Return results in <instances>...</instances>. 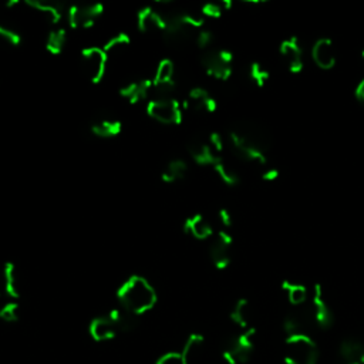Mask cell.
<instances>
[{"label": "cell", "mask_w": 364, "mask_h": 364, "mask_svg": "<svg viewBox=\"0 0 364 364\" xmlns=\"http://www.w3.org/2000/svg\"><path fill=\"white\" fill-rule=\"evenodd\" d=\"M117 298L119 306L140 316L150 312L157 303V292L153 285L142 276L134 275L119 286Z\"/></svg>", "instance_id": "obj_1"}, {"label": "cell", "mask_w": 364, "mask_h": 364, "mask_svg": "<svg viewBox=\"0 0 364 364\" xmlns=\"http://www.w3.org/2000/svg\"><path fill=\"white\" fill-rule=\"evenodd\" d=\"M229 138L233 151L239 158L256 165H265L268 161L266 153L269 150V145L258 128L251 126L238 127L231 131Z\"/></svg>", "instance_id": "obj_2"}, {"label": "cell", "mask_w": 364, "mask_h": 364, "mask_svg": "<svg viewBox=\"0 0 364 364\" xmlns=\"http://www.w3.org/2000/svg\"><path fill=\"white\" fill-rule=\"evenodd\" d=\"M319 350L313 338L306 333L289 336L286 338V364H318Z\"/></svg>", "instance_id": "obj_3"}, {"label": "cell", "mask_w": 364, "mask_h": 364, "mask_svg": "<svg viewBox=\"0 0 364 364\" xmlns=\"http://www.w3.org/2000/svg\"><path fill=\"white\" fill-rule=\"evenodd\" d=\"M255 343L256 330L253 327L247 329L231 338L222 352V356L228 364H245L251 358Z\"/></svg>", "instance_id": "obj_4"}, {"label": "cell", "mask_w": 364, "mask_h": 364, "mask_svg": "<svg viewBox=\"0 0 364 364\" xmlns=\"http://www.w3.org/2000/svg\"><path fill=\"white\" fill-rule=\"evenodd\" d=\"M233 56L227 48H211L201 57V64L208 75L216 80L227 82L232 76Z\"/></svg>", "instance_id": "obj_5"}, {"label": "cell", "mask_w": 364, "mask_h": 364, "mask_svg": "<svg viewBox=\"0 0 364 364\" xmlns=\"http://www.w3.org/2000/svg\"><path fill=\"white\" fill-rule=\"evenodd\" d=\"M147 114L157 123L178 126L182 123L184 108L175 99H154L147 104Z\"/></svg>", "instance_id": "obj_6"}, {"label": "cell", "mask_w": 364, "mask_h": 364, "mask_svg": "<svg viewBox=\"0 0 364 364\" xmlns=\"http://www.w3.org/2000/svg\"><path fill=\"white\" fill-rule=\"evenodd\" d=\"M82 64L91 83H100L107 71L108 57L103 47H88L82 52Z\"/></svg>", "instance_id": "obj_7"}, {"label": "cell", "mask_w": 364, "mask_h": 364, "mask_svg": "<svg viewBox=\"0 0 364 364\" xmlns=\"http://www.w3.org/2000/svg\"><path fill=\"white\" fill-rule=\"evenodd\" d=\"M104 13V6L102 3H91L73 6L67 12V20L70 28L76 30L91 29Z\"/></svg>", "instance_id": "obj_8"}, {"label": "cell", "mask_w": 364, "mask_h": 364, "mask_svg": "<svg viewBox=\"0 0 364 364\" xmlns=\"http://www.w3.org/2000/svg\"><path fill=\"white\" fill-rule=\"evenodd\" d=\"M232 244H233V240H232V236L228 233V231H221L212 240L209 253H211V259L216 269L224 271L229 266Z\"/></svg>", "instance_id": "obj_9"}, {"label": "cell", "mask_w": 364, "mask_h": 364, "mask_svg": "<svg viewBox=\"0 0 364 364\" xmlns=\"http://www.w3.org/2000/svg\"><path fill=\"white\" fill-rule=\"evenodd\" d=\"M313 307H312V318L318 323L322 329H329L333 322V310L330 309V305L323 294V289L320 285L314 286V294H313Z\"/></svg>", "instance_id": "obj_10"}, {"label": "cell", "mask_w": 364, "mask_h": 364, "mask_svg": "<svg viewBox=\"0 0 364 364\" xmlns=\"http://www.w3.org/2000/svg\"><path fill=\"white\" fill-rule=\"evenodd\" d=\"M182 108L192 110L195 113L211 114L216 110V102L205 88L195 87L188 93L186 100L182 103Z\"/></svg>", "instance_id": "obj_11"}, {"label": "cell", "mask_w": 364, "mask_h": 364, "mask_svg": "<svg viewBox=\"0 0 364 364\" xmlns=\"http://www.w3.org/2000/svg\"><path fill=\"white\" fill-rule=\"evenodd\" d=\"M280 56L287 66V68L298 75L303 70V52L296 37H289L280 44Z\"/></svg>", "instance_id": "obj_12"}, {"label": "cell", "mask_w": 364, "mask_h": 364, "mask_svg": "<svg viewBox=\"0 0 364 364\" xmlns=\"http://www.w3.org/2000/svg\"><path fill=\"white\" fill-rule=\"evenodd\" d=\"M154 90L153 79H141L138 82H130L119 88V94L124 100L131 104H138L147 100V97Z\"/></svg>", "instance_id": "obj_13"}, {"label": "cell", "mask_w": 364, "mask_h": 364, "mask_svg": "<svg viewBox=\"0 0 364 364\" xmlns=\"http://www.w3.org/2000/svg\"><path fill=\"white\" fill-rule=\"evenodd\" d=\"M312 59L322 70H330L336 64V48L330 39L322 37L313 44Z\"/></svg>", "instance_id": "obj_14"}, {"label": "cell", "mask_w": 364, "mask_h": 364, "mask_svg": "<svg viewBox=\"0 0 364 364\" xmlns=\"http://www.w3.org/2000/svg\"><path fill=\"white\" fill-rule=\"evenodd\" d=\"M137 24H138V30L147 35L164 33L165 30V19L162 13L157 12L151 6L144 8L138 12Z\"/></svg>", "instance_id": "obj_15"}, {"label": "cell", "mask_w": 364, "mask_h": 364, "mask_svg": "<svg viewBox=\"0 0 364 364\" xmlns=\"http://www.w3.org/2000/svg\"><path fill=\"white\" fill-rule=\"evenodd\" d=\"M188 153L189 157L200 165H211L213 166L218 161L221 160L220 154H216L209 142H205L202 140H192L188 144Z\"/></svg>", "instance_id": "obj_16"}, {"label": "cell", "mask_w": 364, "mask_h": 364, "mask_svg": "<svg viewBox=\"0 0 364 364\" xmlns=\"http://www.w3.org/2000/svg\"><path fill=\"white\" fill-rule=\"evenodd\" d=\"M88 332L95 342H108L118 333L115 325L108 318V314L107 316H100V318L93 319L90 323Z\"/></svg>", "instance_id": "obj_17"}, {"label": "cell", "mask_w": 364, "mask_h": 364, "mask_svg": "<svg viewBox=\"0 0 364 364\" xmlns=\"http://www.w3.org/2000/svg\"><path fill=\"white\" fill-rule=\"evenodd\" d=\"M91 133L99 138H113L121 133V121L115 117H97L91 126Z\"/></svg>", "instance_id": "obj_18"}, {"label": "cell", "mask_w": 364, "mask_h": 364, "mask_svg": "<svg viewBox=\"0 0 364 364\" xmlns=\"http://www.w3.org/2000/svg\"><path fill=\"white\" fill-rule=\"evenodd\" d=\"M184 231L192 238L200 239V240L209 239L213 235L212 225L205 220L202 215L189 216L184 224Z\"/></svg>", "instance_id": "obj_19"}, {"label": "cell", "mask_w": 364, "mask_h": 364, "mask_svg": "<svg viewBox=\"0 0 364 364\" xmlns=\"http://www.w3.org/2000/svg\"><path fill=\"white\" fill-rule=\"evenodd\" d=\"M24 5L52 24H57L63 17L61 8L53 3H44V2H40V0H28Z\"/></svg>", "instance_id": "obj_20"}, {"label": "cell", "mask_w": 364, "mask_h": 364, "mask_svg": "<svg viewBox=\"0 0 364 364\" xmlns=\"http://www.w3.org/2000/svg\"><path fill=\"white\" fill-rule=\"evenodd\" d=\"M342 364H364V345L354 338L345 341L341 346Z\"/></svg>", "instance_id": "obj_21"}, {"label": "cell", "mask_w": 364, "mask_h": 364, "mask_svg": "<svg viewBox=\"0 0 364 364\" xmlns=\"http://www.w3.org/2000/svg\"><path fill=\"white\" fill-rule=\"evenodd\" d=\"M108 318L115 325L118 333H128L137 326V316L124 307H114L108 312Z\"/></svg>", "instance_id": "obj_22"}, {"label": "cell", "mask_w": 364, "mask_h": 364, "mask_svg": "<svg viewBox=\"0 0 364 364\" xmlns=\"http://www.w3.org/2000/svg\"><path fill=\"white\" fill-rule=\"evenodd\" d=\"M3 289L5 294L12 299L20 298V285H19V275L16 265L13 262H8L3 268Z\"/></svg>", "instance_id": "obj_23"}, {"label": "cell", "mask_w": 364, "mask_h": 364, "mask_svg": "<svg viewBox=\"0 0 364 364\" xmlns=\"http://www.w3.org/2000/svg\"><path fill=\"white\" fill-rule=\"evenodd\" d=\"M231 319L235 325H238L240 329H251L252 323V309L247 299H240L236 302L231 312Z\"/></svg>", "instance_id": "obj_24"}, {"label": "cell", "mask_w": 364, "mask_h": 364, "mask_svg": "<svg viewBox=\"0 0 364 364\" xmlns=\"http://www.w3.org/2000/svg\"><path fill=\"white\" fill-rule=\"evenodd\" d=\"M204 347H205V338H204V336H201L198 333H192L186 338V342H185L184 349H182L181 353L185 357L186 363L191 364L192 361H195L202 354Z\"/></svg>", "instance_id": "obj_25"}, {"label": "cell", "mask_w": 364, "mask_h": 364, "mask_svg": "<svg viewBox=\"0 0 364 364\" xmlns=\"http://www.w3.org/2000/svg\"><path fill=\"white\" fill-rule=\"evenodd\" d=\"M186 171H188V164L184 160L177 158L166 164L161 178L166 184H173L182 180L186 175Z\"/></svg>", "instance_id": "obj_26"}, {"label": "cell", "mask_w": 364, "mask_h": 364, "mask_svg": "<svg viewBox=\"0 0 364 364\" xmlns=\"http://www.w3.org/2000/svg\"><path fill=\"white\" fill-rule=\"evenodd\" d=\"M282 287H283L285 292L287 294V299H289L290 305L302 306V305L306 303V300H307V289H306V286H303L300 283L285 280Z\"/></svg>", "instance_id": "obj_27"}, {"label": "cell", "mask_w": 364, "mask_h": 364, "mask_svg": "<svg viewBox=\"0 0 364 364\" xmlns=\"http://www.w3.org/2000/svg\"><path fill=\"white\" fill-rule=\"evenodd\" d=\"M67 46V32L64 29H55L47 35L46 39V48L48 53H52L55 56H59L63 53L64 47Z\"/></svg>", "instance_id": "obj_28"}, {"label": "cell", "mask_w": 364, "mask_h": 364, "mask_svg": "<svg viewBox=\"0 0 364 364\" xmlns=\"http://www.w3.org/2000/svg\"><path fill=\"white\" fill-rule=\"evenodd\" d=\"M307 322H309V319L298 312L289 313L283 320V329H285L287 337L295 336V334H302V333H305V327H306Z\"/></svg>", "instance_id": "obj_29"}, {"label": "cell", "mask_w": 364, "mask_h": 364, "mask_svg": "<svg viewBox=\"0 0 364 364\" xmlns=\"http://www.w3.org/2000/svg\"><path fill=\"white\" fill-rule=\"evenodd\" d=\"M130 43H131V39L127 33H118V35L113 36L110 40H107V43L103 47V50L106 52L107 57L115 56V55L123 53L126 48L130 46Z\"/></svg>", "instance_id": "obj_30"}, {"label": "cell", "mask_w": 364, "mask_h": 364, "mask_svg": "<svg viewBox=\"0 0 364 364\" xmlns=\"http://www.w3.org/2000/svg\"><path fill=\"white\" fill-rule=\"evenodd\" d=\"M213 169H215V173L218 174V177H220L222 180V182H225L227 185L233 186L239 182V175L236 174L235 169L231 168L222 158L213 165Z\"/></svg>", "instance_id": "obj_31"}, {"label": "cell", "mask_w": 364, "mask_h": 364, "mask_svg": "<svg viewBox=\"0 0 364 364\" xmlns=\"http://www.w3.org/2000/svg\"><path fill=\"white\" fill-rule=\"evenodd\" d=\"M249 77L255 83V86L260 88V87H265L266 83L269 82L271 73H269V70L266 68L262 63L253 61L251 64V67H249Z\"/></svg>", "instance_id": "obj_32"}, {"label": "cell", "mask_w": 364, "mask_h": 364, "mask_svg": "<svg viewBox=\"0 0 364 364\" xmlns=\"http://www.w3.org/2000/svg\"><path fill=\"white\" fill-rule=\"evenodd\" d=\"M0 319L6 323H16L20 319V307L16 302H9L0 309Z\"/></svg>", "instance_id": "obj_33"}, {"label": "cell", "mask_w": 364, "mask_h": 364, "mask_svg": "<svg viewBox=\"0 0 364 364\" xmlns=\"http://www.w3.org/2000/svg\"><path fill=\"white\" fill-rule=\"evenodd\" d=\"M0 40L6 41L10 46H19L21 43L20 35L2 21H0Z\"/></svg>", "instance_id": "obj_34"}, {"label": "cell", "mask_w": 364, "mask_h": 364, "mask_svg": "<svg viewBox=\"0 0 364 364\" xmlns=\"http://www.w3.org/2000/svg\"><path fill=\"white\" fill-rule=\"evenodd\" d=\"M155 364H188L181 352H171L161 356Z\"/></svg>", "instance_id": "obj_35"}, {"label": "cell", "mask_w": 364, "mask_h": 364, "mask_svg": "<svg viewBox=\"0 0 364 364\" xmlns=\"http://www.w3.org/2000/svg\"><path fill=\"white\" fill-rule=\"evenodd\" d=\"M222 12H224L222 5H216V3H207L201 8V16L209 17V19L221 17Z\"/></svg>", "instance_id": "obj_36"}, {"label": "cell", "mask_w": 364, "mask_h": 364, "mask_svg": "<svg viewBox=\"0 0 364 364\" xmlns=\"http://www.w3.org/2000/svg\"><path fill=\"white\" fill-rule=\"evenodd\" d=\"M195 41L200 48L204 50H211V46L213 44V35L209 30H200V33L195 36Z\"/></svg>", "instance_id": "obj_37"}, {"label": "cell", "mask_w": 364, "mask_h": 364, "mask_svg": "<svg viewBox=\"0 0 364 364\" xmlns=\"http://www.w3.org/2000/svg\"><path fill=\"white\" fill-rule=\"evenodd\" d=\"M209 145H211L212 150L216 154H220L224 150V138H222V135L218 134V133H212L209 135Z\"/></svg>", "instance_id": "obj_38"}, {"label": "cell", "mask_w": 364, "mask_h": 364, "mask_svg": "<svg viewBox=\"0 0 364 364\" xmlns=\"http://www.w3.org/2000/svg\"><path fill=\"white\" fill-rule=\"evenodd\" d=\"M220 221H221V224H222L227 229L232 227L233 220H232V215H231V212H229L228 209L222 208V209L220 211Z\"/></svg>", "instance_id": "obj_39"}, {"label": "cell", "mask_w": 364, "mask_h": 364, "mask_svg": "<svg viewBox=\"0 0 364 364\" xmlns=\"http://www.w3.org/2000/svg\"><path fill=\"white\" fill-rule=\"evenodd\" d=\"M278 177H279V171H278V169H266V171L262 175V178L265 181H271V182L275 181V180H278Z\"/></svg>", "instance_id": "obj_40"}, {"label": "cell", "mask_w": 364, "mask_h": 364, "mask_svg": "<svg viewBox=\"0 0 364 364\" xmlns=\"http://www.w3.org/2000/svg\"><path fill=\"white\" fill-rule=\"evenodd\" d=\"M356 97H357L358 102H361L364 104V79L356 87Z\"/></svg>", "instance_id": "obj_41"}, {"label": "cell", "mask_w": 364, "mask_h": 364, "mask_svg": "<svg viewBox=\"0 0 364 364\" xmlns=\"http://www.w3.org/2000/svg\"><path fill=\"white\" fill-rule=\"evenodd\" d=\"M5 294V289H3V282H0V298Z\"/></svg>", "instance_id": "obj_42"}, {"label": "cell", "mask_w": 364, "mask_h": 364, "mask_svg": "<svg viewBox=\"0 0 364 364\" xmlns=\"http://www.w3.org/2000/svg\"><path fill=\"white\" fill-rule=\"evenodd\" d=\"M363 59H364V50H363Z\"/></svg>", "instance_id": "obj_43"}]
</instances>
